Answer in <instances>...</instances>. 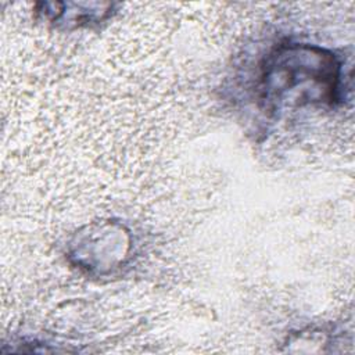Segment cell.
Returning <instances> with one entry per match:
<instances>
[{
	"label": "cell",
	"mask_w": 355,
	"mask_h": 355,
	"mask_svg": "<svg viewBox=\"0 0 355 355\" xmlns=\"http://www.w3.org/2000/svg\"><path fill=\"white\" fill-rule=\"evenodd\" d=\"M338 80L340 65L331 53L313 46H284L266 61L261 98L270 110L331 101L337 96Z\"/></svg>",
	"instance_id": "cell-1"
}]
</instances>
